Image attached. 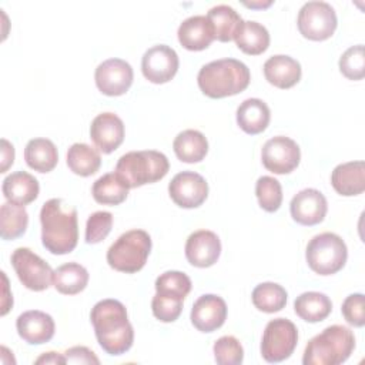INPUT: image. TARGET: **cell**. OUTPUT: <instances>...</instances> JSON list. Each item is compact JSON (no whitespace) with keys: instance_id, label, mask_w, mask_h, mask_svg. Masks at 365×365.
Masks as SVG:
<instances>
[{"instance_id":"31","label":"cell","mask_w":365,"mask_h":365,"mask_svg":"<svg viewBox=\"0 0 365 365\" xmlns=\"http://www.w3.org/2000/svg\"><path fill=\"white\" fill-rule=\"evenodd\" d=\"M67 165L74 174L88 177L98 171L101 157L94 147L84 143H74L67 151Z\"/></svg>"},{"instance_id":"33","label":"cell","mask_w":365,"mask_h":365,"mask_svg":"<svg viewBox=\"0 0 365 365\" xmlns=\"http://www.w3.org/2000/svg\"><path fill=\"white\" fill-rule=\"evenodd\" d=\"M29 225V214L24 205L4 202L0 208V235L3 240L21 237Z\"/></svg>"},{"instance_id":"37","label":"cell","mask_w":365,"mask_h":365,"mask_svg":"<svg viewBox=\"0 0 365 365\" xmlns=\"http://www.w3.org/2000/svg\"><path fill=\"white\" fill-rule=\"evenodd\" d=\"M214 358L220 365H240L244 359V349L232 335H224L214 344Z\"/></svg>"},{"instance_id":"44","label":"cell","mask_w":365,"mask_h":365,"mask_svg":"<svg viewBox=\"0 0 365 365\" xmlns=\"http://www.w3.org/2000/svg\"><path fill=\"white\" fill-rule=\"evenodd\" d=\"M36 364H66V358L64 355L58 354V352H44L41 356H38L36 359Z\"/></svg>"},{"instance_id":"8","label":"cell","mask_w":365,"mask_h":365,"mask_svg":"<svg viewBox=\"0 0 365 365\" xmlns=\"http://www.w3.org/2000/svg\"><path fill=\"white\" fill-rule=\"evenodd\" d=\"M298 342V331L287 318L271 319L262 334L261 355L267 362H281L291 356Z\"/></svg>"},{"instance_id":"42","label":"cell","mask_w":365,"mask_h":365,"mask_svg":"<svg viewBox=\"0 0 365 365\" xmlns=\"http://www.w3.org/2000/svg\"><path fill=\"white\" fill-rule=\"evenodd\" d=\"M63 355L66 358V364H100V359L96 356V354L87 346L81 345L68 348Z\"/></svg>"},{"instance_id":"23","label":"cell","mask_w":365,"mask_h":365,"mask_svg":"<svg viewBox=\"0 0 365 365\" xmlns=\"http://www.w3.org/2000/svg\"><path fill=\"white\" fill-rule=\"evenodd\" d=\"M1 191L7 201L19 205H27L37 198L40 185L34 175L26 171H16L3 180Z\"/></svg>"},{"instance_id":"26","label":"cell","mask_w":365,"mask_h":365,"mask_svg":"<svg viewBox=\"0 0 365 365\" xmlns=\"http://www.w3.org/2000/svg\"><path fill=\"white\" fill-rule=\"evenodd\" d=\"M174 153L182 163H200L208 153V141L198 130L181 131L173 143Z\"/></svg>"},{"instance_id":"20","label":"cell","mask_w":365,"mask_h":365,"mask_svg":"<svg viewBox=\"0 0 365 365\" xmlns=\"http://www.w3.org/2000/svg\"><path fill=\"white\" fill-rule=\"evenodd\" d=\"M181 46L191 51L205 50L214 37V30L207 16H191L185 19L177 31Z\"/></svg>"},{"instance_id":"35","label":"cell","mask_w":365,"mask_h":365,"mask_svg":"<svg viewBox=\"0 0 365 365\" xmlns=\"http://www.w3.org/2000/svg\"><path fill=\"white\" fill-rule=\"evenodd\" d=\"M190 291L191 279L181 271H167L155 279V294L161 297L184 301Z\"/></svg>"},{"instance_id":"17","label":"cell","mask_w":365,"mask_h":365,"mask_svg":"<svg viewBox=\"0 0 365 365\" xmlns=\"http://www.w3.org/2000/svg\"><path fill=\"white\" fill-rule=\"evenodd\" d=\"M90 138L104 154L117 150L124 140V123L114 113L98 114L90 125Z\"/></svg>"},{"instance_id":"2","label":"cell","mask_w":365,"mask_h":365,"mask_svg":"<svg viewBox=\"0 0 365 365\" xmlns=\"http://www.w3.org/2000/svg\"><path fill=\"white\" fill-rule=\"evenodd\" d=\"M41 242L56 255L71 252L78 240L77 210L61 198L46 201L40 211Z\"/></svg>"},{"instance_id":"4","label":"cell","mask_w":365,"mask_h":365,"mask_svg":"<svg viewBox=\"0 0 365 365\" xmlns=\"http://www.w3.org/2000/svg\"><path fill=\"white\" fill-rule=\"evenodd\" d=\"M355 348L354 332L344 325L327 327L305 346L304 365H338L345 362Z\"/></svg>"},{"instance_id":"27","label":"cell","mask_w":365,"mask_h":365,"mask_svg":"<svg viewBox=\"0 0 365 365\" xmlns=\"http://www.w3.org/2000/svg\"><path fill=\"white\" fill-rule=\"evenodd\" d=\"M24 160L34 171L50 173L58 161L57 147L48 138H33L24 148Z\"/></svg>"},{"instance_id":"40","label":"cell","mask_w":365,"mask_h":365,"mask_svg":"<svg viewBox=\"0 0 365 365\" xmlns=\"http://www.w3.org/2000/svg\"><path fill=\"white\" fill-rule=\"evenodd\" d=\"M182 302L184 301L171 299L155 294L151 301V309L154 317L161 322H174L182 311Z\"/></svg>"},{"instance_id":"22","label":"cell","mask_w":365,"mask_h":365,"mask_svg":"<svg viewBox=\"0 0 365 365\" xmlns=\"http://www.w3.org/2000/svg\"><path fill=\"white\" fill-rule=\"evenodd\" d=\"M264 76L278 88H291L301 78V64L289 56L277 54L264 63Z\"/></svg>"},{"instance_id":"18","label":"cell","mask_w":365,"mask_h":365,"mask_svg":"<svg viewBox=\"0 0 365 365\" xmlns=\"http://www.w3.org/2000/svg\"><path fill=\"white\" fill-rule=\"evenodd\" d=\"M227 318L225 301L214 294L201 295L191 308V322L201 332H212L222 327Z\"/></svg>"},{"instance_id":"28","label":"cell","mask_w":365,"mask_h":365,"mask_svg":"<svg viewBox=\"0 0 365 365\" xmlns=\"http://www.w3.org/2000/svg\"><path fill=\"white\" fill-rule=\"evenodd\" d=\"M295 314L307 322H319L324 321L332 311L331 299L317 291H308L297 297L294 301Z\"/></svg>"},{"instance_id":"30","label":"cell","mask_w":365,"mask_h":365,"mask_svg":"<svg viewBox=\"0 0 365 365\" xmlns=\"http://www.w3.org/2000/svg\"><path fill=\"white\" fill-rule=\"evenodd\" d=\"M91 194L98 204L118 205L125 201L128 187L115 173H107L94 181Z\"/></svg>"},{"instance_id":"19","label":"cell","mask_w":365,"mask_h":365,"mask_svg":"<svg viewBox=\"0 0 365 365\" xmlns=\"http://www.w3.org/2000/svg\"><path fill=\"white\" fill-rule=\"evenodd\" d=\"M16 328L23 341L31 345H40L48 342L54 335V319L38 309L26 311L19 315Z\"/></svg>"},{"instance_id":"21","label":"cell","mask_w":365,"mask_h":365,"mask_svg":"<svg viewBox=\"0 0 365 365\" xmlns=\"http://www.w3.org/2000/svg\"><path fill=\"white\" fill-rule=\"evenodd\" d=\"M334 190L345 197L362 194L365 190V163L349 161L339 164L331 174Z\"/></svg>"},{"instance_id":"6","label":"cell","mask_w":365,"mask_h":365,"mask_svg":"<svg viewBox=\"0 0 365 365\" xmlns=\"http://www.w3.org/2000/svg\"><path fill=\"white\" fill-rule=\"evenodd\" d=\"M151 237L144 230H130L121 234L107 251L108 265L120 272L140 271L150 255Z\"/></svg>"},{"instance_id":"10","label":"cell","mask_w":365,"mask_h":365,"mask_svg":"<svg viewBox=\"0 0 365 365\" xmlns=\"http://www.w3.org/2000/svg\"><path fill=\"white\" fill-rule=\"evenodd\" d=\"M11 265L20 282L31 291H44L53 282L54 271L30 248L20 247L11 254Z\"/></svg>"},{"instance_id":"41","label":"cell","mask_w":365,"mask_h":365,"mask_svg":"<svg viewBox=\"0 0 365 365\" xmlns=\"http://www.w3.org/2000/svg\"><path fill=\"white\" fill-rule=\"evenodd\" d=\"M342 315L349 325L364 327L365 325V298L362 294H351L342 302Z\"/></svg>"},{"instance_id":"1","label":"cell","mask_w":365,"mask_h":365,"mask_svg":"<svg viewBox=\"0 0 365 365\" xmlns=\"http://www.w3.org/2000/svg\"><path fill=\"white\" fill-rule=\"evenodd\" d=\"M90 319L96 338L107 354L121 355L133 346V325L128 321L125 307L120 301L111 298L98 301L90 312Z\"/></svg>"},{"instance_id":"25","label":"cell","mask_w":365,"mask_h":365,"mask_svg":"<svg viewBox=\"0 0 365 365\" xmlns=\"http://www.w3.org/2000/svg\"><path fill=\"white\" fill-rule=\"evenodd\" d=\"M234 40L237 47L245 54L258 56L262 54L269 46V33L257 21L242 20L234 34Z\"/></svg>"},{"instance_id":"16","label":"cell","mask_w":365,"mask_h":365,"mask_svg":"<svg viewBox=\"0 0 365 365\" xmlns=\"http://www.w3.org/2000/svg\"><path fill=\"white\" fill-rule=\"evenodd\" d=\"M221 254L218 235L208 230H198L187 238L185 257L188 262L198 268H207L217 262Z\"/></svg>"},{"instance_id":"14","label":"cell","mask_w":365,"mask_h":365,"mask_svg":"<svg viewBox=\"0 0 365 365\" xmlns=\"http://www.w3.org/2000/svg\"><path fill=\"white\" fill-rule=\"evenodd\" d=\"M133 68L121 58H108L98 64L96 68V86L97 88L110 97L123 96L133 84Z\"/></svg>"},{"instance_id":"15","label":"cell","mask_w":365,"mask_h":365,"mask_svg":"<svg viewBox=\"0 0 365 365\" xmlns=\"http://www.w3.org/2000/svg\"><path fill=\"white\" fill-rule=\"evenodd\" d=\"M291 217L301 225L319 224L328 211V202L324 194L315 188H305L297 192L289 204Z\"/></svg>"},{"instance_id":"34","label":"cell","mask_w":365,"mask_h":365,"mask_svg":"<svg viewBox=\"0 0 365 365\" xmlns=\"http://www.w3.org/2000/svg\"><path fill=\"white\" fill-rule=\"evenodd\" d=\"M287 291L275 282H262L252 291V304L257 309L272 314L281 311L287 304Z\"/></svg>"},{"instance_id":"13","label":"cell","mask_w":365,"mask_h":365,"mask_svg":"<svg viewBox=\"0 0 365 365\" xmlns=\"http://www.w3.org/2000/svg\"><path fill=\"white\" fill-rule=\"evenodd\" d=\"M178 64V56L174 48L165 44H157L144 53L141 71L148 81L164 84L177 74Z\"/></svg>"},{"instance_id":"32","label":"cell","mask_w":365,"mask_h":365,"mask_svg":"<svg viewBox=\"0 0 365 365\" xmlns=\"http://www.w3.org/2000/svg\"><path fill=\"white\" fill-rule=\"evenodd\" d=\"M207 19L212 26L214 37L222 43L231 41L234 38V34L242 21L240 14L227 4L211 7L207 13Z\"/></svg>"},{"instance_id":"3","label":"cell","mask_w":365,"mask_h":365,"mask_svg":"<svg viewBox=\"0 0 365 365\" xmlns=\"http://www.w3.org/2000/svg\"><path fill=\"white\" fill-rule=\"evenodd\" d=\"M251 80L248 67L235 58L214 60L201 67L197 76L200 90L211 98H224L244 91Z\"/></svg>"},{"instance_id":"29","label":"cell","mask_w":365,"mask_h":365,"mask_svg":"<svg viewBox=\"0 0 365 365\" xmlns=\"http://www.w3.org/2000/svg\"><path fill=\"white\" fill-rule=\"evenodd\" d=\"M88 282L87 269L77 262L60 265L53 274L54 288L64 295H76L81 292Z\"/></svg>"},{"instance_id":"7","label":"cell","mask_w":365,"mask_h":365,"mask_svg":"<svg viewBox=\"0 0 365 365\" xmlns=\"http://www.w3.org/2000/svg\"><path fill=\"white\" fill-rule=\"evenodd\" d=\"M305 258L309 268L319 275H332L341 271L348 258L344 240L334 232H322L311 238Z\"/></svg>"},{"instance_id":"12","label":"cell","mask_w":365,"mask_h":365,"mask_svg":"<svg viewBox=\"0 0 365 365\" xmlns=\"http://www.w3.org/2000/svg\"><path fill=\"white\" fill-rule=\"evenodd\" d=\"M171 200L181 208H197L208 197V184L194 171H181L168 184Z\"/></svg>"},{"instance_id":"36","label":"cell","mask_w":365,"mask_h":365,"mask_svg":"<svg viewBox=\"0 0 365 365\" xmlns=\"http://www.w3.org/2000/svg\"><path fill=\"white\" fill-rule=\"evenodd\" d=\"M255 195L259 207L268 212H275L282 202V187L278 180L269 175H262L257 180Z\"/></svg>"},{"instance_id":"11","label":"cell","mask_w":365,"mask_h":365,"mask_svg":"<svg viewBox=\"0 0 365 365\" xmlns=\"http://www.w3.org/2000/svg\"><path fill=\"white\" fill-rule=\"evenodd\" d=\"M261 158L268 171L274 174H289L298 167L301 151L292 138L277 135L264 144Z\"/></svg>"},{"instance_id":"43","label":"cell","mask_w":365,"mask_h":365,"mask_svg":"<svg viewBox=\"0 0 365 365\" xmlns=\"http://www.w3.org/2000/svg\"><path fill=\"white\" fill-rule=\"evenodd\" d=\"M1 144H3V150H1V163L3 164H1V171L0 173H6L7 168L14 161V148L6 138L1 140Z\"/></svg>"},{"instance_id":"24","label":"cell","mask_w":365,"mask_h":365,"mask_svg":"<svg viewBox=\"0 0 365 365\" xmlns=\"http://www.w3.org/2000/svg\"><path fill=\"white\" fill-rule=\"evenodd\" d=\"M269 118V107L259 98H247L237 108V123L240 128L251 135L262 133L268 127Z\"/></svg>"},{"instance_id":"39","label":"cell","mask_w":365,"mask_h":365,"mask_svg":"<svg viewBox=\"0 0 365 365\" xmlns=\"http://www.w3.org/2000/svg\"><path fill=\"white\" fill-rule=\"evenodd\" d=\"M113 214L108 211L93 212L86 224V242L97 244L101 242L111 231Z\"/></svg>"},{"instance_id":"9","label":"cell","mask_w":365,"mask_h":365,"mask_svg":"<svg viewBox=\"0 0 365 365\" xmlns=\"http://www.w3.org/2000/svg\"><path fill=\"white\" fill-rule=\"evenodd\" d=\"M299 33L314 41L329 38L336 29V14L331 4L325 1H308L298 13Z\"/></svg>"},{"instance_id":"38","label":"cell","mask_w":365,"mask_h":365,"mask_svg":"<svg viewBox=\"0 0 365 365\" xmlns=\"http://www.w3.org/2000/svg\"><path fill=\"white\" fill-rule=\"evenodd\" d=\"M339 70L348 80H362L365 76L364 46H352L339 58Z\"/></svg>"},{"instance_id":"5","label":"cell","mask_w":365,"mask_h":365,"mask_svg":"<svg viewBox=\"0 0 365 365\" xmlns=\"http://www.w3.org/2000/svg\"><path fill=\"white\" fill-rule=\"evenodd\" d=\"M168 158L155 150L130 151L121 155L115 165V174L128 188L141 187L164 178L168 173Z\"/></svg>"}]
</instances>
